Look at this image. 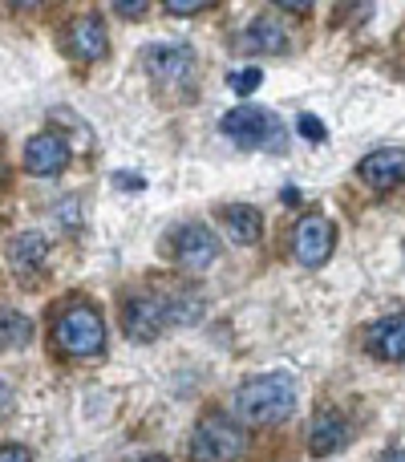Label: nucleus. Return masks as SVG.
Masks as SVG:
<instances>
[{
	"label": "nucleus",
	"instance_id": "nucleus-23",
	"mask_svg": "<svg viewBox=\"0 0 405 462\" xmlns=\"http://www.w3.org/2000/svg\"><path fill=\"white\" fill-rule=\"evenodd\" d=\"M276 8H284V13H308L312 5H308V0H296V5H292V0H280Z\"/></svg>",
	"mask_w": 405,
	"mask_h": 462
},
{
	"label": "nucleus",
	"instance_id": "nucleus-12",
	"mask_svg": "<svg viewBox=\"0 0 405 462\" xmlns=\"http://www.w3.org/2000/svg\"><path fill=\"white\" fill-rule=\"evenodd\" d=\"M106 49H110V37H106V24L97 16H78L69 24V53L78 61H102Z\"/></svg>",
	"mask_w": 405,
	"mask_h": 462
},
{
	"label": "nucleus",
	"instance_id": "nucleus-10",
	"mask_svg": "<svg viewBox=\"0 0 405 462\" xmlns=\"http://www.w3.org/2000/svg\"><path fill=\"white\" fill-rule=\"evenodd\" d=\"M357 175L365 179L373 191H393V187L405 183V151L398 146H385V151H373L361 159Z\"/></svg>",
	"mask_w": 405,
	"mask_h": 462
},
{
	"label": "nucleus",
	"instance_id": "nucleus-6",
	"mask_svg": "<svg viewBox=\"0 0 405 462\" xmlns=\"http://www.w3.org/2000/svg\"><path fill=\"white\" fill-rule=\"evenodd\" d=\"M333 247H336V227H333V219H325V216H304L300 224L292 227V252H296V260H300L304 268H320V263L333 255Z\"/></svg>",
	"mask_w": 405,
	"mask_h": 462
},
{
	"label": "nucleus",
	"instance_id": "nucleus-3",
	"mask_svg": "<svg viewBox=\"0 0 405 462\" xmlns=\"http://www.w3.org/2000/svg\"><path fill=\"white\" fill-rule=\"evenodd\" d=\"M53 337L69 357H94L106 345V325H102V317H97V309L73 304V309H65L61 317H57Z\"/></svg>",
	"mask_w": 405,
	"mask_h": 462
},
{
	"label": "nucleus",
	"instance_id": "nucleus-1",
	"mask_svg": "<svg viewBox=\"0 0 405 462\" xmlns=\"http://www.w3.org/2000/svg\"><path fill=\"white\" fill-rule=\"evenodd\" d=\"M231 410L239 422L247 426H276L284 418H292L296 410V382L292 374L276 369L263 377H247L235 393H231Z\"/></svg>",
	"mask_w": 405,
	"mask_h": 462
},
{
	"label": "nucleus",
	"instance_id": "nucleus-17",
	"mask_svg": "<svg viewBox=\"0 0 405 462\" xmlns=\"http://www.w3.org/2000/svg\"><path fill=\"white\" fill-rule=\"evenodd\" d=\"M29 337H32V320L29 317L0 309V349H21Z\"/></svg>",
	"mask_w": 405,
	"mask_h": 462
},
{
	"label": "nucleus",
	"instance_id": "nucleus-18",
	"mask_svg": "<svg viewBox=\"0 0 405 462\" xmlns=\"http://www.w3.org/2000/svg\"><path fill=\"white\" fill-rule=\"evenodd\" d=\"M260 81H263V73L247 65V69H235V73H231L227 86L235 89V94H252V89H260Z\"/></svg>",
	"mask_w": 405,
	"mask_h": 462
},
{
	"label": "nucleus",
	"instance_id": "nucleus-9",
	"mask_svg": "<svg viewBox=\"0 0 405 462\" xmlns=\"http://www.w3.org/2000/svg\"><path fill=\"white\" fill-rule=\"evenodd\" d=\"M65 162H69V143H65L61 134H53V130H45V134H32L29 146H24V167H29V175H57V171H65Z\"/></svg>",
	"mask_w": 405,
	"mask_h": 462
},
{
	"label": "nucleus",
	"instance_id": "nucleus-20",
	"mask_svg": "<svg viewBox=\"0 0 405 462\" xmlns=\"http://www.w3.org/2000/svg\"><path fill=\"white\" fill-rule=\"evenodd\" d=\"M296 130H300L308 143H325V122L320 118H312V114H304L300 122H296Z\"/></svg>",
	"mask_w": 405,
	"mask_h": 462
},
{
	"label": "nucleus",
	"instance_id": "nucleus-13",
	"mask_svg": "<svg viewBox=\"0 0 405 462\" xmlns=\"http://www.w3.org/2000/svg\"><path fill=\"white\" fill-rule=\"evenodd\" d=\"M365 345H369V353L382 361H405V312H393V317L377 320L365 333Z\"/></svg>",
	"mask_w": 405,
	"mask_h": 462
},
{
	"label": "nucleus",
	"instance_id": "nucleus-24",
	"mask_svg": "<svg viewBox=\"0 0 405 462\" xmlns=\"http://www.w3.org/2000/svg\"><path fill=\"white\" fill-rule=\"evenodd\" d=\"M382 462H405V450H390V455H385Z\"/></svg>",
	"mask_w": 405,
	"mask_h": 462
},
{
	"label": "nucleus",
	"instance_id": "nucleus-14",
	"mask_svg": "<svg viewBox=\"0 0 405 462\" xmlns=\"http://www.w3.org/2000/svg\"><path fill=\"white\" fill-rule=\"evenodd\" d=\"M284 45L288 37L276 16H255L244 29V37H239V49H252V53H284Z\"/></svg>",
	"mask_w": 405,
	"mask_h": 462
},
{
	"label": "nucleus",
	"instance_id": "nucleus-16",
	"mask_svg": "<svg viewBox=\"0 0 405 462\" xmlns=\"http://www.w3.org/2000/svg\"><path fill=\"white\" fill-rule=\"evenodd\" d=\"M45 255H49V244L37 231H21V236L8 244V263H13L16 272H37L41 263H45Z\"/></svg>",
	"mask_w": 405,
	"mask_h": 462
},
{
	"label": "nucleus",
	"instance_id": "nucleus-5",
	"mask_svg": "<svg viewBox=\"0 0 405 462\" xmlns=\"http://www.w3.org/2000/svg\"><path fill=\"white\" fill-rule=\"evenodd\" d=\"M167 325H175V312H170V296H130L122 304V328L134 341H154Z\"/></svg>",
	"mask_w": 405,
	"mask_h": 462
},
{
	"label": "nucleus",
	"instance_id": "nucleus-2",
	"mask_svg": "<svg viewBox=\"0 0 405 462\" xmlns=\"http://www.w3.org/2000/svg\"><path fill=\"white\" fill-rule=\"evenodd\" d=\"M247 439L227 414H203L191 434V462H235Z\"/></svg>",
	"mask_w": 405,
	"mask_h": 462
},
{
	"label": "nucleus",
	"instance_id": "nucleus-21",
	"mask_svg": "<svg viewBox=\"0 0 405 462\" xmlns=\"http://www.w3.org/2000/svg\"><path fill=\"white\" fill-rule=\"evenodd\" d=\"M0 462H32V455H29V447H0Z\"/></svg>",
	"mask_w": 405,
	"mask_h": 462
},
{
	"label": "nucleus",
	"instance_id": "nucleus-15",
	"mask_svg": "<svg viewBox=\"0 0 405 462\" xmlns=\"http://www.w3.org/2000/svg\"><path fill=\"white\" fill-rule=\"evenodd\" d=\"M223 227H227V236L235 239V244H255L263 231V219L255 208H247V203H231V208H223Z\"/></svg>",
	"mask_w": 405,
	"mask_h": 462
},
{
	"label": "nucleus",
	"instance_id": "nucleus-26",
	"mask_svg": "<svg viewBox=\"0 0 405 462\" xmlns=\"http://www.w3.org/2000/svg\"><path fill=\"white\" fill-rule=\"evenodd\" d=\"M0 175H5V162H0Z\"/></svg>",
	"mask_w": 405,
	"mask_h": 462
},
{
	"label": "nucleus",
	"instance_id": "nucleus-25",
	"mask_svg": "<svg viewBox=\"0 0 405 462\" xmlns=\"http://www.w3.org/2000/svg\"><path fill=\"white\" fill-rule=\"evenodd\" d=\"M143 462H167V458H162V455H151V458H143Z\"/></svg>",
	"mask_w": 405,
	"mask_h": 462
},
{
	"label": "nucleus",
	"instance_id": "nucleus-4",
	"mask_svg": "<svg viewBox=\"0 0 405 462\" xmlns=\"http://www.w3.org/2000/svg\"><path fill=\"white\" fill-rule=\"evenodd\" d=\"M143 65L154 81H162V86H183V81L195 73L199 57H195V49L183 45V41H154V45H146Z\"/></svg>",
	"mask_w": 405,
	"mask_h": 462
},
{
	"label": "nucleus",
	"instance_id": "nucleus-8",
	"mask_svg": "<svg viewBox=\"0 0 405 462\" xmlns=\"http://www.w3.org/2000/svg\"><path fill=\"white\" fill-rule=\"evenodd\" d=\"M215 255H219V239H215L203 224H187V227L175 231V263L179 268L203 272Z\"/></svg>",
	"mask_w": 405,
	"mask_h": 462
},
{
	"label": "nucleus",
	"instance_id": "nucleus-11",
	"mask_svg": "<svg viewBox=\"0 0 405 462\" xmlns=\"http://www.w3.org/2000/svg\"><path fill=\"white\" fill-rule=\"evenodd\" d=\"M345 442H349V422H345L336 410H320L308 426V450L317 458H328V455H336Z\"/></svg>",
	"mask_w": 405,
	"mask_h": 462
},
{
	"label": "nucleus",
	"instance_id": "nucleus-7",
	"mask_svg": "<svg viewBox=\"0 0 405 462\" xmlns=\"http://www.w3.org/2000/svg\"><path fill=\"white\" fill-rule=\"evenodd\" d=\"M219 130L235 146L252 151V146H263V138H268V130H276V122H272L263 110H255V106H235V110H227L219 118Z\"/></svg>",
	"mask_w": 405,
	"mask_h": 462
},
{
	"label": "nucleus",
	"instance_id": "nucleus-19",
	"mask_svg": "<svg viewBox=\"0 0 405 462\" xmlns=\"http://www.w3.org/2000/svg\"><path fill=\"white\" fill-rule=\"evenodd\" d=\"M215 0H167V13H175V16H195V13H203V8H211Z\"/></svg>",
	"mask_w": 405,
	"mask_h": 462
},
{
	"label": "nucleus",
	"instance_id": "nucleus-22",
	"mask_svg": "<svg viewBox=\"0 0 405 462\" xmlns=\"http://www.w3.org/2000/svg\"><path fill=\"white\" fill-rule=\"evenodd\" d=\"M114 8H118L122 16H143V13H146V5H143V0H134V5H126V0H118V5H114Z\"/></svg>",
	"mask_w": 405,
	"mask_h": 462
}]
</instances>
